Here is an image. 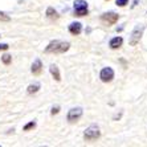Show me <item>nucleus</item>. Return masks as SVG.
<instances>
[{
	"mask_svg": "<svg viewBox=\"0 0 147 147\" xmlns=\"http://www.w3.org/2000/svg\"><path fill=\"white\" fill-rule=\"evenodd\" d=\"M32 73L33 74H40L41 70H42V65H41V61L40 60H36V61L33 62V65H32Z\"/></svg>",
	"mask_w": 147,
	"mask_h": 147,
	"instance_id": "nucleus-9",
	"label": "nucleus"
},
{
	"mask_svg": "<svg viewBox=\"0 0 147 147\" xmlns=\"http://www.w3.org/2000/svg\"><path fill=\"white\" fill-rule=\"evenodd\" d=\"M38 88H40V85L38 84H34V85H29V88H28V93H36L38 90Z\"/></svg>",
	"mask_w": 147,
	"mask_h": 147,
	"instance_id": "nucleus-13",
	"label": "nucleus"
},
{
	"mask_svg": "<svg viewBox=\"0 0 147 147\" xmlns=\"http://www.w3.org/2000/svg\"><path fill=\"white\" fill-rule=\"evenodd\" d=\"M51 73H52V76H53V78H55L56 81H60V80H61V77H60V72H58V68L56 65H51Z\"/></svg>",
	"mask_w": 147,
	"mask_h": 147,
	"instance_id": "nucleus-11",
	"label": "nucleus"
},
{
	"mask_svg": "<svg viewBox=\"0 0 147 147\" xmlns=\"http://www.w3.org/2000/svg\"><path fill=\"white\" fill-rule=\"evenodd\" d=\"M1 60H3V62L5 64V65H8V64L11 62V56H9V55H4Z\"/></svg>",
	"mask_w": 147,
	"mask_h": 147,
	"instance_id": "nucleus-14",
	"label": "nucleus"
},
{
	"mask_svg": "<svg viewBox=\"0 0 147 147\" xmlns=\"http://www.w3.org/2000/svg\"><path fill=\"white\" fill-rule=\"evenodd\" d=\"M117 20H118V15L114 12H107V13L102 15V21H105L107 24H114Z\"/></svg>",
	"mask_w": 147,
	"mask_h": 147,
	"instance_id": "nucleus-7",
	"label": "nucleus"
},
{
	"mask_svg": "<svg viewBox=\"0 0 147 147\" xmlns=\"http://www.w3.org/2000/svg\"><path fill=\"white\" fill-rule=\"evenodd\" d=\"M101 80H102L103 82H110L111 80L114 78V72L111 68H103L102 70H101Z\"/></svg>",
	"mask_w": 147,
	"mask_h": 147,
	"instance_id": "nucleus-4",
	"label": "nucleus"
},
{
	"mask_svg": "<svg viewBox=\"0 0 147 147\" xmlns=\"http://www.w3.org/2000/svg\"><path fill=\"white\" fill-rule=\"evenodd\" d=\"M99 129L97 126H90L89 129H86V131H85V139L86 140H94V139H97V138H99Z\"/></svg>",
	"mask_w": 147,
	"mask_h": 147,
	"instance_id": "nucleus-3",
	"label": "nucleus"
},
{
	"mask_svg": "<svg viewBox=\"0 0 147 147\" xmlns=\"http://www.w3.org/2000/svg\"><path fill=\"white\" fill-rule=\"evenodd\" d=\"M69 47H70L69 42L55 40L45 48V52H47V53H64V52H66L69 49Z\"/></svg>",
	"mask_w": 147,
	"mask_h": 147,
	"instance_id": "nucleus-1",
	"label": "nucleus"
},
{
	"mask_svg": "<svg viewBox=\"0 0 147 147\" xmlns=\"http://www.w3.org/2000/svg\"><path fill=\"white\" fill-rule=\"evenodd\" d=\"M76 16H85L88 15V3L85 0H76L73 4Z\"/></svg>",
	"mask_w": 147,
	"mask_h": 147,
	"instance_id": "nucleus-2",
	"label": "nucleus"
},
{
	"mask_svg": "<svg viewBox=\"0 0 147 147\" xmlns=\"http://www.w3.org/2000/svg\"><path fill=\"white\" fill-rule=\"evenodd\" d=\"M122 42H123L122 37H114L113 40L110 41V48H111V49H117V48H119L121 45H122Z\"/></svg>",
	"mask_w": 147,
	"mask_h": 147,
	"instance_id": "nucleus-10",
	"label": "nucleus"
},
{
	"mask_svg": "<svg viewBox=\"0 0 147 147\" xmlns=\"http://www.w3.org/2000/svg\"><path fill=\"white\" fill-rule=\"evenodd\" d=\"M9 48L7 44H0V51H7V49Z\"/></svg>",
	"mask_w": 147,
	"mask_h": 147,
	"instance_id": "nucleus-18",
	"label": "nucleus"
},
{
	"mask_svg": "<svg viewBox=\"0 0 147 147\" xmlns=\"http://www.w3.org/2000/svg\"><path fill=\"white\" fill-rule=\"evenodd\" d=\"M47 15H48V17H51V19H57L58 17L57 12H56L53 8H48V9H47Z\"/></svg>",
	"mask_w": 147,
	"mask_h": 147,
	"instance_id": "nucleus-12",
	"label": "nucleus"
},
{
	"mask_svg": "<svg viewBox=\"0 0 147 147\" xmlns=\"http://www.w3.org/2000/svg\"><path fill=\"white\" fill-rule=\"evenodd\" d=\"M127 1L129 0H117V5H119V7H123V5H126Z\"/></svg>",
	"mask_w": 147,
	"mask_h": 147,
	"instance_id": "nucleus-16",
	"label": "nucleus"
},
{
	"mask_svg": "<svg viewBox=\"0 0 147 147\" xmlns=\"http://www.w3.org/2000/svg\"><path fill=\"white\" fill-rule=\"evenodd\" d=\"M0 20H4V21H8L9 20V17L5 16V15L3 13V12H0Z\"/></svg>",
	"mask_w": 147,
	"mask_h": 147,
	"instance_id": "nucleus-17",
	"label": "nucleus"
},
{
	"mask_svg": "<svg viewBox=\"0 0 147 147\" xmlns=\"http://www.w3.org/2000/svg\"><path fill=\"white\" fill-rule=\"evenodd\" d=\"M58 113V107H53L52 109V114H57Z\"/></svg>",
	"mask_w": 147,
	"mask_h": 147,
	"instance_id": "nucleus-19",
	"label": "nucleus"
},
{
	"mask_svg": "<svg viewBox=\"0 0 147 147\" xmlns=\"http://www.w3.org/2000/svg\"><path fill=\"white\" fill-rule=\"evenodd\" d=\"M142 32H143V27H137L134 29L133 34H131V38H130V45L138 44V41H139L140 37H142Z\"/></svg>",
	"mask_w": 147,
	"mask_h": 147,
	"instance_id": "nucleus-5",
	"label": "nucleus"
},
{
	"mask_svg": "<svg viewBox=\"0 0 147 147\" xmlns=\"http://www.w3.org/2000/svg\"><path fill=\"white\" fill-rule=\"evenodd\" d=\"M82 115V109L81 107H76V109H72L68 114V119L70 122H74V121L80 119V117Z\"/></svg>",
	"mask_w": 147,
	"mask_h": 147,
	"instance_id": "nucleus-6",
	"label": "nucleus"
},
{
	"mask_svg": "<svg viewBox=\"0 0 147 147\" xmlns=\"http://www.w3.org/2000/svg\"><path fill=\"white\" fill-rule=\"evenodd\" d=\"M69 31L72 34H80L81 33V24L80 23H72L69 25Z\"/></svg>",
	"mask_w": 147,
	"mask_h": 147,
	"instance_id": "nucleus-8",
	"label": "nucleus"
},
{
	"mask_svg": "<svg viewBox=\"0 0 147 147\" xmlns=\"http://www.w3.org/2000/svg\"><path fill=\"white\" fill-rule=\"evenodd\" d=\"M34 126H36V123H34V122H29L28 125H25V126H24V130L27 131V130H29V129H33Z\"/></svg>",
	"mask_w": 147,
	"mask_h": 147,
	"instance_id": "nucleus-15",
	"label": "nucleus"
}]
</instances>
